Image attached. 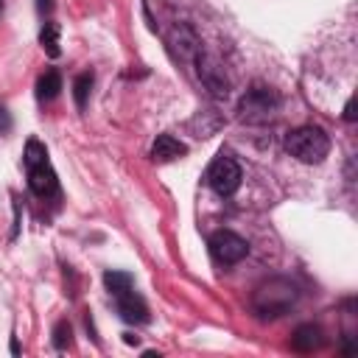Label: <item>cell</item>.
<instances>
[{
    "label": "cell",
    "instance_id": "cell-12",
    "mask_svg": "<svg viewBox=\"0 0 358 358\" xmlns=\"http://www.w3.org/2000/svg\"><path fill=\"white\" fill-rule=\"evenodd\" d=\"M131 274H126V271H106L103 274V285H106V291L112 294V296H120V294H126V291H131Z\"/></svg>",
    "mask_w": 358,
    "mask_h": 358
},
{
    "label": "cell",
    "instance_id": "cell-6",
    "mask_svg": "<svg viewBox=\"0 0 358 358\" xmlns=\"http://www.w3.org/2000/svg\"><path fill=\"white\" fill-rule=\"evenodd\" d=\"M207 246H210L213 260L221 263V266H235L238 260H243V257L249 255V243H246L241 235H235L232 229H218V232H213L210 241H207Z\"/></svg>",
    "mask_w": 358,
    "mask_h": 358
},
{
    "label": "cell",
    "instance_id": "cell-11",
    "mask_svg": "<svg viewBox=\"0 0 358 358\" xmlns=\"http://www.w3.org/2000/svg\"><path fill=\"white\" fill-rule=\"evenodd\" d=\"M59 90H62V76L56 70H45L36 81V98L39 101H53L59 95Z\"/></svg>",
    "mask_w": 358,
    "mask_h": 358
},
{
    "label": "cell",
    "instance_id": "cell-15",
    "mask_svg": "<svg viewBox=\"0 0 358 358\" xmlns=\"http://www.w3.org/2000/svg\"><path fill=\"white\" fill-rule=\"evenodd\" d=\"M70 341H73L70 324H67L64 319L56 322V327H53V347H56V350H64V347H70Z\"/></svg>",
    "mask_w": 358,
    "mask_h": 358
},
{
    "label": "cell",
    "instance_id": "cell-3",
    "mask_svg": "<svg viewBox=\"0 0 358 358\" xmlns=\"http://www.w3.org/2000/svg\"><path fill=\"white\" fill-rule=\"evenodd\" d=\"M296 296H299V291H296V285H294L291 280L274 277V280L263 282V285L255 291L252 305H255V310H257L263 319H274V316H282V313L296 302Z\"/></svg>",
    "mask_w": 358,
    "mask_h": 358
},
{
    "label": "cell",
    "instance_id": "cell-9",
    "mask_svg": "<svg viewBox=\"0 0 358 358\" xmlns=\"http://www.w3.org/2000/svg\"><path fill=\"white\" fill-rule=\"evenodd\" d=\"M185 154H187V145L179 143L173 134H159L154 140V145H151V159L154 162H173L179 157H185Z\"/></svg>",
    "mask_w": 358,
    "mask_h": 358
},
{
    "label": "cell",
    "instance_id": "cell-10",
    "mask_svg": "<svg viewBox=\"0 0 358 358\" xmlns=\"http://www.w3.org/2000/svg\"><path fill=\"white\" fill-rule=\"evenodd\" d=\"M322 327L316 324H299L291 336V347L299 350V352H313L316 347H322Z\"/></svg>",
    "mask_w": 358,
    "mask_h": 358
},
{
    "label": "cell",
    "instance_id": "cell-8",
    "mask_svg": "<svg viewBox=\"0 0 358 358\" xmlns=\"http://www.w3.org/2000/svg\"><path fill=\"white\" fill-rule=\"evenodd\" d=\"M115 299H117V313H120L126 322H134V324L148 322V305L143 302L140 294L126 291V294H120V296H115Z\"/></svg>",
    "mask_w": 358,
    "mask_h": 358
},
{
    "label": "cell",
    "instance_id": "cell-13",
    "mask_svg": "<svg viewBox=\"0 0 358 358\" xmlns=\"http://www.w3.org/2000/svg\"><path fill=\"white\" fill-rule=\"evenodd\" d=\"M39 45L45 48V53L50 56V59H56L59 56V25L56 22H45L42 25V31H39Z\"/></svg>",
    "mask_w": 358,
    "mask_h": 358
},
{
    "label": "cell",
    "instance_id": "cell-16",
    "mask_svg": "<svg viewBox=\"0 0 358 358\" xmlns=\"http://www.w3.org/2000/svg\"><path fill=\"white\" fill-rule=\"evenodd\" d=\"M11 129V115H8V109L0 103V131H8Z\"/></svg>",
    "mask_w": 358,
    "mask_h": 358
},
{
    "label": "cell",
    "instance_id": "cell-18",
    "mask_svg": "<svg viewBox=\"0 0 358 358\" xmlns=\"http://www.w3.org/2000/svg\"><path fill=\"white\" fill-rule=\"evenodd\" d=\"M36 8H39V14H50L53 11V0H36Z\"/></svg>",
    "mask_w": 358,
    "mask_h": 358
},
{
    "label": "cell",
    "instance_id": "cell-14",
    "mask_svg": "<svg viewBox=\"0 0 358 358\" xmlns=\"http://www.w3.org/2000/svg\"><path fill=\"white\" fill-rule=\"evenodd\" d=\"M92 81H95V76H92L90 70H84V73H78V76H76V81H73V98H76V106H78V109H84V106H87V98H90V90H92Z\"/></svg>",
    "mask_w": 358,
    "mask_h": 358
},
{
    "label": "cell",
    "instance_id": "cell-7",
    "mask_svg": "<svg viewBox=\"0 0 358 358\" xmlns=\"http://www.w3.org/2000/svg\"><path fill=\"white\" fill-rule=\"evenodd\" d=\"M196 70H199V78H201L204 90H207L213 98H227V92H229V78H227L221 62H218L213 53L199 50V53H196Z\"/></svg>",
    "mask_w": 358,
    "mask_h": 358
},
{
    "label": "cell",
    "instance_id": "cell-19",
    "mask_svg": "<svg viewBox=\"0 0 358 358\" xmlns=\"http://www.w3.org/2000/svg\"><path fill=\"white\" fill-rule=\"evenodd\" d=\"M0 11H3V0H0Z\"/></svg>",
    "mask_w": 358,
    "mask_h": 358
},
{
    "label": "cell",
    "instance_id": "cell-1",
    "mask_svg": "<svg viewBox=\"0 0 358 358\" xmlns=\"http://www.w3.org/2000/svg\"><path fill=\"white\" fill-rule=\"evenodd\" d=\"M22 162H25V173H28V187L34 196L39 199H50L59 193V179H56V171L48 159V151L39 140H28L25 143V154H22Z\"/></svg>",
    "mask_w": 358,
    "mask_h": 358
},
{
    "label": "cell",
    "instance_id": "cell-5",
    "mask_svg": "<svg viewBox=\"0 0 358 358\" xmlns=\"http://www.w3.org/2000/svg\"><path fill=\"white\" fill-rule=\"evenodd\" d=\"M207 185L218 193V196H232L238 187H241V165H238V159L232 157V154H227V151H221L213 162H210V168H207Z\"/></svg>",
    "mask_w": 358,
    "mask_h": 358
},
{
    "label": "cell",
    "instance_id": "cell-17",
    "mask_svg": "<svg viewBox=\"0 0 358 358\" xmlns=\"http://www.w3.org/2000/svg\"><path fill=\"white\" fill-rule=\"evenodd\" d=\"M344 120H355V98L347 101V106H344Z\"/></svg>",
    "mask_w": 358,
    "mask_h": 358
},
{
    "label": "cell",
    "instance_id": "cell-4",
    "mask_svg": "<svg viewBox=\"0 0 358 358\" xmlns=\"http://www.w3.org/2000/svg\"><path fill=\"white\" fill-rule=\"evenodd\" d=\"M277 106H280V95L271 87L252 84L238 101V117L243 123H266V120H271Z\"/></svg>",
    "mask_w": 358,
    "mask_h": 358
},
{
    "label": "cell",
    "instance_id": "cell-2",
    "mask_svg": "<svg viewBox=\"0 0 358 358\" xmlns=\"http://www.w3.org/2000/svg\"><path fill=\"white\" fill-rule=\"evenodd\" d=\"M285 151L291 157H296L299 162L316 165L330 154V137L324 129L319 126H299L294 131H288L285 137Z\"/></svg>",
    "mask_w": 358,
    "mask_h": 358
}]
</instances>
